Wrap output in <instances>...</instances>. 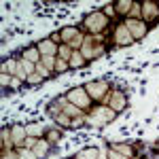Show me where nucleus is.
<instances>
[{"mask_svg": "<svg viewBox=\"0 0 159 159\" xmlns=\"http://www.w3.org/2000/svg\"><path fill=\"white\" fill-rule=\"evenodd\" d=\"M106 17H104V13H91V15H87L85 17V25L91 30V32H100V30H104L106 28Z\"/></svg>", "mask_w": 159, "mask_h": 159, "instance_id": "1", "label": "nucleus"}, {"mask_svg": "<svg viewBox=\"0 0 159 159\" xmlns=\"http://www.w3.org/2000/svg\"><path fill=\"white\" fill-rule=\"evenodd\" d=\"M68 100H70L72 104H76L79 108H87V106H89V98H87V91L83 89V87L72 89V91L68 93Z\"/></svg>", "mask_w": 159, "mask_h": 159, "instance_id": "2", "label": "nucleus"}, {"mask_svg": "<svg viewBox=\"0 0 159 159\" xmlns=\"http://www.w3.org/2000/svg\"><path fill=\"white\" fill-rule=\"evenodd\" d=\"M117 117V112L115 110H108L106 106H102V108H96L93 112H91V117H89V121H93V123H104V121H112Z\"/></svg>", "mask_w": 159, "mask_h": 159, "instance_id": "3", "label": "nucleus"}, {"mask_svg": "<svg viewBox=\"0 0 159 159\" xmlns=\"http://www.w3.org/2000/svg\"><path fill=\"white\" fill-rule=\"evenodd\" d=\"M106 89H108V83H106V81H96V83H89V85L85 87V91L91 96V98H96V100L102 98Z\"/></svg>", "mask_w": 159, "mask_h": 159, "instance_id": "4", "label": "nucleus"}, {"mask_svg": "<svg viewBox=\"0 0 159 159\" xmlns=\"http://www.w3.org/2000/svg\"><path fill=\"white\" fill-rule=\"evenodd\" d=\"M115 40H117L119 45H132V43H134V36L129 34L127 25H117V30H115Z\"/></svg>", "mask_w": 159, "mask_h": 159, "instance_id": "5", "label": "nucleus"}, {"mask_svg": "<svg viewBox=\"0 0 159 159\" xmlns=\"http://www.w3.org/2000/svg\"><path fill=\"white\" fill-rule=\"evenodd\" d=\"M32 151H34V155H36L38 159L47 157V155H49V151H51V142H49V140H38L36 147L32 148Z\"/></svg>", "mask_w": 159, "mask_h": 159, "instance_id": "6", "label": "nucleus"}, {"mask_svg": "<svg viewBox=\"0 0 159 159\" xmlns=\"http://www.w3.org/2000/svg\"><path fill=\"white\" fill-rule=\"evenodd\" d=\"M24 136H25V127H21V125H15L13 127V144L15 147H24L25 142H24Z\"/></svg>", "mask_w": 159, "mask_h": 159, "instance_id": "7", "label": "nucleus"}, {"mask_svg": "<svg viewBox=\"0 0 159 159\" xmlns=\"http://www.w3.org/2000/svg\"><path fill=\"white\" fill-rule=\"evenodd\" d=\"M127 30H132L134 32V38H140L147 34V28L140 24V21H127Z\"/></svg>", "mask_w": 159, "mask_h": 159, "instance_id": "8", "label": "nucleus"}, {"mask_svg": "<svg viewBox=\"0 0 159 159\" xmlns=\"http://www.w3.org/2000/svg\"><path fill=\"white\" fill-rule=\"evenodd\" d=\"M123 104H125V93H123V91H117V93H115V98L110 100V108L117 112V110L123 108Z\"/></svg>", "mask_w": 159, "mask_h": 159, "instance_id": "9", "label": "nucleus"}, {"mask_svg": "<svg viewBox=\"0 0 159 159\" xmlns=\"http://www.w3.org/2000/svg\"><path fill=\"white\" fill-rule=\"evenodd\" d=\"M38 51H43L45 55H53V51H55V43H51V40H43V43H38Z\"/></svg>", "mask_w": 159, "mask_h": 159, "instance_id": "10", "label": "nucleus"}, {"mask_svg": "<svg viewBox=\"0 0 159 159\" xmlns=\"http://www.w3.org/2000/svg\"><path fill=\"white\" fill-rule=\"evenodd\" d=\"M115 7H117V13H129L132 7H134V2H129V0H119V2H115Z\"/></svg>", "mask_w": 159, "mask_h": 159, "instance_id": "11", "label": "nucleus"}, {"mask_svg": "<svg viewBox=\"0 0 159 159\" xmlns=\"http://www.w3.org/2000/svg\"><path fill=\"white\" fill-rule=\"evenodd\" d=\"M76 159H98V151L96 148H83L76 155Z\"/></svg>", "mask_w": 159, "mask_h": 159, "instance_id": "12", "label": "nucleus"}, {"mask_svg": "<svg viewBox=\"0 0 159 159\" xmlns=\"http://www.w3.org/2000/svg\"><path fill=\"white\" fill-rule=\"evenodd\" d=\"M112 151L121 153L123 157H125V155H127V157H132V155H134V148H132V147H123V144H115V147H112Z\"/></svg>", "mask_w": 159, "mask_h": 159, "instance_id": "13", "label": "nucleus"}, {"mask_svg": "<svg viewBox=\"0 0 159 159\" xmlns=\"http://www.w3.org/2000/svg\"><path fill=\"white\" fill-rule=\"evenodd\" d=\"M25 134H30V136H40V134H43V125H38V123L28 125V127H25Z\"/></svg>", "mask_w": 159, "mask_h": 159, "instance_id": "14", "label": "nucleus"}, {"mask_svg": "<svg viewBox=\"0 0 159 159\" xmlns=\"http://www.w3.org/2000/svg\"><path fill=\"white\" fill-rule=\"evenodd\" d=\"M17 159H38V157L34 155V151H32V148L21 147V148H19V157H17Z\"/></svg>", "mask_w": 159, "mask_h": 159, "instance_id": "15", "label": "nucleus"}, {"mask_svg": "<svg viewBox=\"0 0 159 159\" xmlns=\"http://www.w3.org/2000/svg\"><path fill=\"white\" fill-rule=\"evenodd\" d=\"M83 64H85V60H83V55L74 51L72 55H70V66H74V68H79V66H83Z\"/></svg>", "mask_w": 159, "mask_h": 159, "instance_id": "16", "label": "nucleus"}, {"mask_svg": "<svg viewBox=\"0 0 159 159\" xmlns=\"http://www.w3.org/2000/svg\"><path fill=\"white\" fill-rule=\"evenodd\" d=\"M24 57H25L28 61H36L38 57H40V55H38V49H34V47H32V49L24 51Z\"/></svg>", "mask_w": 159, "mask_h": 159, "instance_id": "17", "label": "nucleus"}, {"mask_svg": "<svg viewBox=\"0 0 159 159\" xmlns=\"http://www.w3.org/2000/svg\"><path fill=\"white\" fill-rule=\"evenodd\" d=\"M157 11H159V7H155L153 2H144V13H147V17H153Z\"/></svg>", "mask_w": 159, "mask_h": 159, "instance_id": "18", "label": "nucleus"}, {"mask_svg": "<svg viewBox=\"0 0 159 159\" xmlns=\"http://www.w3.org/2000/svg\"><path fill=\"white\" fill-rule=\"evenodd\" d=\"M19 66H21V68L25 70V74H28V76L32 74V70H34V66H32V61H28V60H24L21 64H19Z\"/></svg>", "mask_w": 159, "mask_h": 159, "instance_id": "19", "label": "nucleus"}, {"mask_svg": "<svg viewBox=\"0 0 159 159\" xmlns=\"http://www.w3.org/2000/svg\"><path fill=\"white\" fill-rule=\"evenodd\" d=\"M43 64H45L47 68H51V66H55V61H53V55H45V57H43Z\"/></svg>", "mask_w": 159, "mask_h": 159, "instance_id": "20", "label": "nucleus"}, {"mask_svg": "<svg viewBox=\"0 0 159 159\" xmlns=\"http://www.w3.org/2000/svg\"><path fill=\"white\" fill-rule=\"evenodd\" d=\"M40 81H43V76H40V74H32V76H28V83H30V85L40 83Z\"/></svg>", "mask_w": 159, "mask_h": 159, "instance_id": "21", "label": "nucleus"}, {"mask_svg": "<svg viewBox=\"0 0 159 159\" xmlns=\"http://www.w3.org/2000/svg\"><path fill=\"white\" fill-rule=\"evenodd\" d=\"M55 68H57L60 72H61V70H66V68H68V64H66V60H57V61H55Z\"/></svg>", "mask_w": 159, "mask_h": 159, "instance_id": "22", "label": "nucleus"}, {"mask_svg": "<svg viewBox=\"0 0 159 159\" xmlns=\"http://www.w3.org/2000/svg\"><path fill=\"white\" fill-rule=\"evenodd\" d=\"M36 142H38L36 138H25V148H34V147H36Z\"/></svg>", "mask_w": 159, "mask_h": 159, "instance_id": "23", "label": "nucleus"}, {"mask_svg": "<svg viewBox=\"0 0 159 159\" xmlns=\"http://www.w3.org/2000/svg\"><path fill=\"white\" fill-rule=\"evenodd\" d=\"M36 72L40 74V76H43V79H45V76H47V74H49V72H47V68H45V66H40V64H38V66H36Z\"/></svg>", "mask_w": 159, "mask_h": 159, "instance_id": "24", "label": "nucleus"}, {"mask_svg": "<svg viewBox=\"0 0 159 159\" xmlns=\"http://www.w3.org/2000/svg\"><path fill=\"white\" fill-rule=\"evenodd\" d=\"M110 159H125L121 155V153H117V151H112V148H110Z\"/></svg>", "mask_w": 159, "mask_h": 159, "instance_id": "25", "label": "nucleus"}, {"mask_svg": "<svg viewBox=\"0 0 159 159\" xmlns=\"http://www.w3.org/2000/svg\"><path fill=\"white\" fill-rule=\"evenodd\" d=\"M55 138H60V134H57V132H51V134H49V142H53Z\"/></svg>", "mask_w": 159, "mask_h": 159, "instance_id": "26", "label": "nucleus"}, {"mask_svg": "<svg viewBox=\"0 0 159 159\" xmlns=\"http://www.w3.org/2000/svg\"><path fill=\"white\" fill-rule=\"evenodd\" d=\"M4 159H15V157H13L11 153H7V155H4Z\"/></svg>", "mask_w": 159, "mask_h": 159, "instance_id": "27", "label": "nucleus"}]
</instances>
